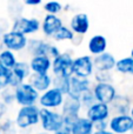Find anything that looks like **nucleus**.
Masks as SVG:
<instances>
[{
  "mask_svg": "<svg viewBox=\"0 0 133 134\" xmlns=\"http://www.w3.org/2000/svg\"><path fill=\"white\" fill-rule=\"evenodd\" d=\"M26 49L32 55V58L33 57H47L51 60L56 59L61 53L57 46L44 39H39V38L28 39Z\"/></svg>",
  "mask_w": 133,
  "mask_h": 134,
  "instance_id": "nucleus-1",
  "label": "nucleus"
},
{
  "mask_svg": "<svg viewBox=\"0 0 133 134\" xmlns=\"http://www.w3.org/2000/svg\"><path fill=\"white\" fill-rule=\"evenodd\" d=\"M39 122L45 133L54 134L64 127L63 115L60 112L39 108Z\"/></svg>",
  "mask_w": 133,
  "mask_h": 134,
  "instance_id": "nucleus-2",
  "label": "nucleus"
},
{
  "mask_svg": "<svg viewBox=\"0 0 133 134\" xmlns=\"http://www.w3.org/2000/svg\"><path fill=\"white\" fill-rule=\"evenodd\" d=\"M15 126L20 130H27L39 124V106L20 107L15 115Z\"/></svg>",
  "mask_w": 133,
  "mask_h": 134,
  "instance_id": "nucleus-3",
  "label": "nucleus"
},
{
  "mask_svg": "<svg viewBox=\"0 0 133 134\" xmlns=\"http://www.w3.org/2000/svg\"><path fill=\"white\" fill-rule=\"evenodd\" d=\"M14 97L20 107L34 106L39 100V93L27 82H23L14 88Z\"/></svg>",
  "mask_w": 133,
  "mask_h": 134,
  "instance_id": "nucleus-4",
  "label": "nucleus"
},
{
  "mask_svg": "<svg viewBox=\"0 0 133 134\" xmlns=\"http://www.w3.org/2000/svg\"><path fill=\"white\" fill-rule=\"evenodd\" d=\"M73 60L70 53H60L56 59L52 60L51 71L53 76H65L71 78L73 75Z\"/></svg>",
  "mask_w": 133,
  "mask_h": 134,
  "instance_id": "nucleus-5",
  "label": "nucleus"
},
{
  "mask_svg": "<svg viewBox=\"0 0 133 134\" xmlns=\"http://www.w3.org/2000/svg\"><path fill=\"white\" fill-rule=\"evenodd\" d=\"M64 98H65V95L60 91L51 87L46 92L41 93L39 95V100H38V104L40 106L39 108H46L54 111V109L61 107L64 102Z\"/></svg>",
  "mask_w": 133,
  "mask_h": 134,
  "instance_id": "nucleus-6",
  "label": "nucleus"
},
{
  "mask_svg": "<svg viewBox=\"0 0 133 134\" xmlns=\"http://www.w3.org/2000/svg\"><path fill=\"white\" fill-rule=\"evenodd\" d=\"M40 26H41V23L38 18L21 16L11 24V31L18 32L23 35H28L37 33L40 30Z\"/></svg>",
  "mask_w": 133,
  "mask_h": 134,
  "instance_id": "nucleus-7",
  "label": "nucleus"
},
{
  "mask_svg": "<svg viewBox=\"0 0 133 134\" xmlns=\"http://www.w3.org/2000/svg\"><path fill=\"white\" fill-rule=\"evenodd\" d=\"M28 42V38L14 31H8L1 38V44L5 46V49L11 52H19L26 48Z\"/></svg>",
  "mask_w": 133,
  "mask_h": 134,
  "instance_id": "nucleus-8",
  "label": "nucleus"
},
{
  "mask_svg": "<svg viewBox=\"0 0 133 134\" xmlns=\"http://www.w3.org/2000/svg\"><path fill=\"white\" fill-rule=\"evenodd\" d=\"M93 58L88 54L80 55L73 60V75L81 79H90L93 75Z\"/></svg>",
  "mask_w": 133,
  "mask_h": 134,
  "instance_id": "nucleus-9",
  "label": "nucleus"
},
{
  "mask_svg": "<svg viewBox=\"0 0 133 134\" xmlns=\"http://www.w3.org/2000/svg\"><path fill=\"white\" fill-rule=\"evenodd\" d=\"M97 102L110 106L111 102L117 97V88L112 83H96L92 87Z\"/></svg>",
  "mask_w": 133,
  "mask_h": 134,
  "instance_id": "nucleus-10",
  "label": "nucleus"
},
{
  "mask_svg": "<svg viewBox=\"0 0 133 134\" xmlns=\"http://www.w3.org/2000/svg\"><path fill=\"white\" fill-rule=\"evenodd\" d=\"M133 128V119L129 115H113L108 121V130L114 134H127Z\"/></svg>",
  "mask_w": 133,
  "mask_h": 134,
  "instance_id": "nucleus-11",
  "label": "nucleus"
},
{
  "mask_svg": "<svg viewBox=\"0 0 133 134\" xmlns=\"http://www.w3.org/2000/svg\"><path fill=\"white\" fill-rule=\"evenodd\" d=\"M11 72H12V78H11V82H9V87L13 88V90L20 83L26 82V80L32 73L30 68V64L24 60L16 61L15 66L11 69Z\"/></svg>",
  "mask_w": 133,
  "mask_h": 134,
  "instance_id": "nucleus-12",
  "label": "nucleus"
},
{
  "mask_svg": "<svg viewBox=\"0 0 133 134\" xmlns=\"http://www.w3.org/2000/svg\"><path fill=\"white\" fill-rule=\"evenodd\" d=\"M110 115V106L105 104H100V102H96L88 109H86V118L93 124L99 122V121H107Z\"/></svg>",
  "mask_w": 133,
  "mask_h": 134,
  "instance_id": "nucleus-13",
  "label": "nucleus"
},
{
  "mask_svg": "<svg viewBox=\"0 0 133 134\" xmlns=\"http://www.w3.org/2000/svg\"><path fill=\"white\" fill-rule=\"evenodd\" d=\"M64 26V23L61 20V18H59L58 15H52V14H46L42 19L41 23V28L44 35H46L47 38H53V35L60 30Z\"/></svg>",
  "mask_w": 133,
  "mask_h": 134,
  "instance_id": "nucleus-14",
  "label": "nucleus"
},
{
  "mask_svg": "<svg viewBox=\"0 0 133 134\" xmlns=\"http://www.w3.org/2000/svg\"><path fill=\"white\" fill-rule=\"evenodd\" d=\"M26 82L32 86L38 93H44L52 87V75L31 73Z\"/></svg>",
  "mask_w": 133,
  "mask_h": 134,
  "instance_id": "nucleus-15",
  "label": "nucleus"
},
{
  "mask_svg": "<svg viewBox=\"0 0 133 134\" xmlns=\"http://www.w3.org/2000/svg\"><path fill=\"white\" fill-rule=\"evenodd\" d=\"M70 28L74 34L85 35L90 28V19L86 13H77L71 18Z\"/></svg>",
  "mask_w": 133,
  "mask_h": 134,
  "instance_id": "nucleus-16",
  "label": "nucleus"
},
{
  "mask_svg": "<svg viewBox=\"0 0 133 134\" xmlns=\"http://www.w3.org/2000/svg\"><path fill=\"white\" fill-rule=\"evenodd\" d=\"M115 60L114 55L108 52H105L103 54L94 57L93 58V67L94 71H103V72H111L115 67Z\"/></svg>",
  "mask_w": 133,
  "mask_h": 134,
  "instance_id": "nucleus-17",
  "label": "nucleus"
},
{
  "mask_svg": "<svg viewBox=\"0 0 133 134\" xmlns=\"http://www.w3.org/2000/svg\"><path fill=\"white\" fill-rule=\"evenodd\" d=\"M92 87H93V83L90 79H81L72 75L70 78V92H68V94L79 98L84 92L92 90Z\"/></svg>",
  "mask_w": 133,
  "mask_h": 134,
  "instance_id": "nucleus-18",
  "label": "nucleus"
},
{
  "mask_svg": "<svg viewBox=\"0 0 133 134\" xmlns=\"http://www.w3.org/2000/svg\"><path fill=\"white\" fill-rule=\"evenodd\" d=\"M131 106L132 105L129 97L117 94V97L110 105V111L114 112V115H129Z\"/></svg>",
  "mask_w": 133,
  "mask_h": 134,
  "instance_id": "nucleus-19",
  "label": "nucleus"
},
{
  "mask_svg": "<svg viewBox=\"0 0 133 134\" xmlns=\"http://www.w3.org/2000/svg\"><path fill=\"white\" fill-rule=\"evenodd\" d=\"M31 72L34 74H49L52 60L47 57H33L30 60Z\"/></svg>",
  "mask_w": 133,
  "mask_h": 134,
  "instance_id": "nucleus-20",
  "label": "nucleus"
},
{
  "mask_svg": "<svg viewBox=\"0 0 133 134\" xmlns=\"http://www.w3.org/2000/svg\"><path fill=\"white\" fill-rule=\"evenodd\" d=\"M87 48H88L90 53L92 55L97 57L99 54H103V53H105L106 48H107V40L101 34L92 35L90 38L88 42H87Z\"/></svg>",
  "mask_w": 133,
  "mask_h": 134,
  "instance_id": "nucleus-21",
  "label": "nucleus"
},
{
  "mask_svg": "<svg viewBox=\"0 0 133 134\" xmlns=\"http://www.w3.org/2000/svg\"><path fill=\"white\" fill-rule=\"evenodd\" d=\"M94 127L93 122L88 120L86 116H80L71 127V134H93Z\"/></svg>",
  "mask_w": 133,
  "mask_h": 134,
  "instance_id": "nucleus-22",
  "label": "nucleus"
},
{
  "mask_svg": "<svg viewBox=\"0 0 133 134\" xmlns=\"http://www.w3.org/2000/svg\"><path fill=\"white\" fill-rule=\"evenodd\" d=\"M114 69L121 74L133 75V58H131V57H126V58H123V59L117 60Z\"/></svg>",
  "mask_w": 133,
  "mask_h": 134,
  "instance_id": "nucleus-23",
  "label": "nucleus"
},
{
  "mask_svg": "<svg viewBox=\"0 0 133 134\" xmlns=\"http://www.w3.org/2000/svg\"><path fill=\"white\" fill-rule=\"evenodd\" d=\"M15 54L8 49H2L0 51V66L5 67L7 69H12L16 64Z\"/></svg>",
  "mask_w": 133,
  "mask_h": 134,
  "instance_id": "nucleus-24",
  "label": "nucleus"
},
{
  "mask_svg": "<svg viewBox=\"0 0 133 134\" xmlns=\"http://www.w3.org/2000/svg\"><path fill=\"white\" fill-rule=\"evenodd\" d=\"M52 87L60 91L64 95L68 94V92H70V78L52 75Z\"/></svg>",
  "mask_w": 133,
  "mask_h": 134,
  "instance_id": "nucleus-25",
  "label": "nucleus"
},
{
  "mask_svg": "<svg viewBox=\"0 0 133 134\" xmlns=\"http://www.w3.org/2000/svg\"><path fill=\"white\" fill-rule=\"evenodd\" d=\"M74 35L75 34L71 31L70 27L64 25L63 27L53 35V39L56 40V41H72Z\"/></svg>",
  "mask_w": 133,
  "mask_h": 134,
  "instance_id": "nucleus-26",
  "label": "nucleus"
},
{
  "mask_svg": "<svg viewBox=\"0 0 133 134\" xmlns=\"http://www.w3.org/2000/svg\"><path fill=\"white\" fill-rule=\"evenodd\" d=\"M79 101L81 104V108L82 109H88L92 105L96 104V98H94V94H93V91L92 90H88L86 92H84L79 97Z\"/></svg>",
  "mask_w": 133,
  "mask_h": 134,
  "instance_id": "nucleus-27",
  "label": "nucleus"
},
{
  "mask_svg": "<svg viewBox=\"0 0 133 134\" xmlns=\"http://www.w3.org/2000/svg\"><path fill=\"white\" fill-rule=\"evenodd\" d=\"M0 100L4 102L6 106H11L15 102V97H14V90L11 87L4 88L0 91Z\"/></svg>",
  "mask_w": 133,
  "mask_h": 134,
  "instance_id": "nucleus-28",
  "label": "nucleus"
},
{
  "mask_svg": "<svg viewBox=\"0 0 133 134\" xmlns=\"http://www.w3.org/2000/svg\"><path fill=\"white\" fill-rule=\"evenodd\" d=\"M44 11L46 14H52V15H57L63 11V4L58 1H48L44 4Z\"/></svg>",
  "mask_w": 133,
  "mask_h": 134,
  "instance_id": "nucleus-29",
  "label": "nucleus"
},
{
  "mask_svg": "<svg viewBox=\"0 0 133 134\" xmlns=\"http://www.w3.org/2000/svg\"><path fill=\"white\" fill-rule=\"evenodd\" d=\"M11 78H12L11 69H7V68H5V67L0 66V88H1V90L9 87Z\"/></svg>",
  "mask_w": 133,
  "mask_h": 134,
  "instance_id": "nucleus-30",
  "label": "nucleus"
},
{
  "mask_svg": "<svg viewBox=\"0 0 133 134\" xmlns=\"http://www.w3.org/2000/svg\"><path fill=\"white\" fill-rule=\"evenodd\" d=\"M112 74L111 72H103V71H94L93 78L97 83H112Z\"/></svg>",
  "mask_w": 133,
  "mask_h": 134,
  "instance_id": "nucleus-31",
  "label": "nucleus"
},
{
  "mask_svg": "<svg viewBox=\"0 0 133 134\" xmlns=\"http://www.w3.org/2000/svg\"><path fill=\"white\" fill-rule=\"evenodd\" d=\"M1 126V133L2 134H15L16 133V126L15 122L11 119H5L0 121Z\"/></svg>",
  "mask_w": 133,
  "mask_h": 134,
  "instance_id": "nucleus-32",
  "label": "nucleus"
},
{
  "mask_svg": "<svg viewBox=\"0 0 133 134\" xmlns=\"http://www.w3.org/2000/svg\"><path fill=\"white\" fill-rule=\"evenodd\" d=\"M8 31H11V24L6 19L0 18V34H1V37L5 33L8 32Z\"/></svg>",
  "mask_w": 133,
  "mask_h": 134,
  "instance_id": "nucleus-33",
  "label": "nucleus"
},
{
  "mask_svg": "<svg viewBox=\"0 0 133 134\" xmlns=\"http://www.w3.org/2000/svg\"><path fill=\"white\" fill-rule=\"evenodd\" d=\"M7 112H8V106H6V105L0 100V121L4 120V118H5Z\"/></svg>",
  "mask_w": 133,
  "mask_h": 134,
  "instance_id": "nucleus-34",
  "label": "nucleus"
},
{
  "mask_svg": "<svg viewBox=\"0 0 133 134\" xmlns=\"http://www.w3.org/2000/svg\"><path fill=\"white\" fill-rule=\"evenodd\" d=\"M24 5H27V6H38V5H41V0H26L24 2Z\"/></svg>",
  "mask_w": 133,
  "mask_h": 134,
  "instance_id": "nucleus-35",
  "label": "nucleus"
},
{
  "mask_svg": "<svg viewBox=\"0 0 133 134\" xmlns=\"http://www.w3.org/2000/svg\"><path fill=\"white\" fill-rule=\"evenodd\" d=\"M54 134H71V130L67 127H63L60 131H58V132L54 133Z\"/></svg>",
  "mask_w": 133,
  "mask_h": 134,
  "instance_id": "nucleus-36",
  "label": "nucleus"
},
{
  "mask_svg": "<svg viewBox=\"0 0 133 134\" xmlns=\"http://www.w3.org/2000/svg\"><path fill=\"white\" fill-rule=\"evenodd\" d=\"M93 134H114V133H112L111 131L106 130V131H98V132H94Z\"/></svg>",
  "mask_w": 133,
  "mask_h": 134,
  "instance_id": "nucleus-37",
  "label": "nucleus"
},
{
  "mask_svg": "<svg viewBox=\"0 0 133 134\" xmlns=\"http://www.w3.org/2000/svg\"><path fill=\"white\" fill-rule=\"evenodd\" d=\"M130 116L133 119V104H132V106H131V109H130Z\"/></svg>",
  "mask_w": 133,
  "mask_h": 134,
  "instance_id": "nucleus-38",
  "label": "nucleus"
},
{
  "mask_svg": "<svg viewBox=\"0 0 133 134\" xmlns=\"http://www.w3.org/2000/svg\"><path fill=\"white\" fill-rule=\"evenodd\" d=\"M130 57H131V58H133V48H132V51H131V55H130Z\"/></svg>",
  "mask_w": 133,
  "mask_h": 134,
  "instance_id": "nucleus-39",
  "label": "nucleus"
},
{
  "mask_svg": "<svg viewBox=\"0 0 133 134\" xmlns=\"http://www.w3.org/2000/svg\"><path fill=\"white\" fill-rule=\"evenodd\" d=\"M37 134H47V133H45V132H39V133H37Z\"/></svg>",
  "mask_w": 133,
  "mask_h": 134,
  "instance_id": "nucleus-40",
  "label": "nucleus"
},
{
  "mask_svg": "<svg viewBox=\"0 0 133 134\" xmlns=\"http://www.w3.org/2000/svg\"><path fill=\"white\" fill-rule=\"evenodd\" d=\"M0 134H2V133H1V126H0Z\"/></svg>",
  "mask_w": 133,
  "mask_h": 134,
  "instance_id": "nucleus-41",
  "label": "nucleus"
},
{
  "mask_svg": "<svg viewBox=\"0 0 133 134\" xmlns=\"http://www.w3.org/2000/svg\"><path fill=\"white\" fill-rule=\"evenodd\" d=\"M21 134H31V133H21Z\"/></svg>",
  "mask_w": 133,
  "mask_h": 134,
  "instance_id": "nucleus-42",
  "label": "nucleus"
},
{
  "mask_svg": "<svg viewBox=\"0 0 133 134\" xmlns=\"http://www.w3.org/2000/svg\"><path fill=\"white\" fill-rule=\"evenodd\" d=\"M131 134H133V128H132V131H131Z\"/></svg>",
  "mask_w": 133,
  "mask_h": 134,
  "instance_id": "nucleus-43",
  "label": "nucleus"
},
{
  "mask_svg": "<svg viewBox=\"0 0 133 134\" xmlns=\"http://www.w3.org/2000/svg\"><path fill=\"white\" fill-rule=\"evenodd\" d=\"M127 134H131V133H127Z\"/></svg>",
  "mask_w": 133,
  "mask_h": 134,
  "instance_id": "nucleus-44",
  "label": "nucleus"
},
{
  "mask_svg": "<svg viewBox=\"0 0 133 134\" xmlns=\"http://www.w3.org/2000/svg\"><path fill=\"white\" fill-rule=\"evenodd\" d=\"M0 91H1V88H0Z\"/></svg>",
  "mask_w": 133,
  "mask_h": 134,
  "instance_id": "nucleus-45",
  "label": "nucleus"
}]
</instances>
